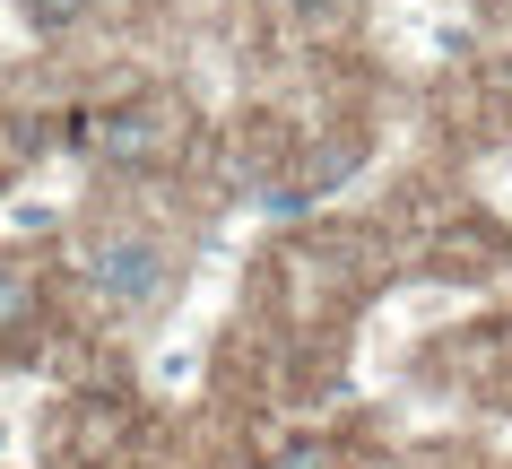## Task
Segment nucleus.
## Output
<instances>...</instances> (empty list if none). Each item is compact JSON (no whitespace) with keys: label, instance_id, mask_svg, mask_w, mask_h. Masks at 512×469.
Here are the masks:
<instances>
[{"label":"nucleus","instance_id":"f257e3e1","mask_svg":"<svg viewBox=\"0 0 512 469\" xmlns=\"http://www.w3.org/2000/svg\"><path fill=\"white\" fill-rule=\"evenodd\" d=\"M165 278H174V261H165L157 235H105V244L87 252V287L105 304H122V313H139V304L165 296Z\"/></svg>","mask_w":512,"mask_h":469},{"label":"nucleus","instance_id":"f03ea898","mask_svg":"<svg viewBox=\"0 0 512 469\" xmlns=\"http://www.w3.org/2000/svg\"><path fill=\"white\" fill-rule=\"evenodd\" d=\"M70 148H96L105 166H157L165 148H174V113L165 105H122V113H79L70 122Z\"/></svg>","mask_w":512,"mask_h":469},{"label":"nucleus","instance_id":"7ed1b4c3","mask_svg":"<svg viewBox=\"0 0 512 469\" xmlns=\"http://www.w3.org/2000/svg\"><path fill=\"white\" fill-rule=\"evenodd\" d=\"M27 313H35V287H27V270H18V261H0V331H18Z\"/></svg>","mask_w":512,"mask_h":469},{"label":"nucleus","instance_id":"20e7f679","mask_svg":"<svg viewBox=\"0 0 512 469\" xmlns=\"http://www.w3.org/2000/svg\"><path fill=\"white\" fill-rule=\"evenodd\" d=\"M53 148V131L35 122V113H18V122H0V157H44Z\"/></svg>","mask_w":512,"mask_h":469},{"label":"nucleus","instance_id":"39448f33","mask_svg":"<svg viewBox=\"0 0 512 469\" xmlns=\"http://www.w3.org/2000/svg\"><path fill=\"white\" fill-rule=\"evenodd\" d=\"M79 9H87V0H27V27L61 35V27H79Z\"/></svg>","mask_w":512,"mask_h":469},{"label":"nucleus","instance_id":"423d86ee","mask_svg":"<svg viewBox=\"0 0 512 469\" xmlns=\"http://www.w3.org/2000/svg\"><path fill=\"white\" fill-rule=\"evenodd\" d=\"M261 469H322V452H313V443H296V452H278V461H261Z\"/></svg>","mask_w":512,"mask_h":469},{"label":"nucleus","instance_id":"0eeeda50","mask_svg":"<svg viewBox=\"0 0 512 469\" xmlns=\"http://www.w3.org/2000/svg\"><path fill=\"white\" fill-rule=\"evenodd\" d=\"M287 9H296V18H313V27H322V18H339V9H348V0H287Z\"/></svg>","mask_w":512,"mask_h":469}]
</instances>
